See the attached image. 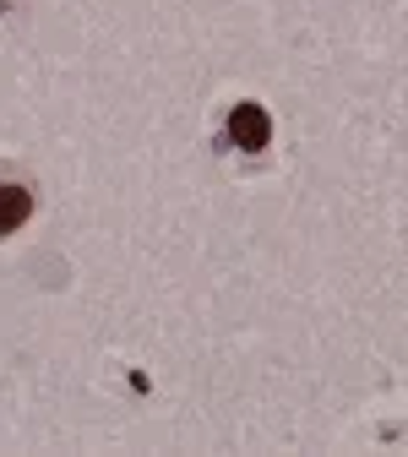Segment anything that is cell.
I'll use <instances>...</instances> for the list:
<instances>
[{
	"mask_svg": "<svg viewBox=\"0 0 408 457\" xmlns=\"http://www.w3.org/2000/svg\"><path fill=\"white\" fill-rule=\"evenodd\" d=\"M229 137H235V147L246 153H262L272 142V120L262 104H235V114H229Z\"/></svg>",
	"mask_w": 408,
	"mask_h": 457,
	"instance_id": "cell-1",
	"label": "cell"
},
{
	"mask_svg": "<svg viewBox=\"0 0 408 457\" xmlns=\"http://www.w3.org/2000/svg\"><path fill=\"white\" fill-rule=\"evenodd\" d=\"M28 212H33V191H28V186H0V235L22 228Z\"/></svg>",
	"mask_w": 408,
	"mask_h": 457,
	"instance_id": "cell-2",
	"label": "cell"
}]
</instances>
